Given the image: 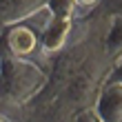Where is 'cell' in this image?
<instances>
[{"label":"cell","instance_id":"1","mask_svg":"<svg viewBox=\"0 0 122 122\" xmlns=\"http://www.w3.org/2000/svg\"><path fill=\"white\" fill-rule=\"evenodd\" d=\"M49 73L42 62L2 51V100L5 104H27L47 87Z\"/></svg>","mask_w":122,"mask_h":122},{"label":"cell","instance_id":"2","mask_svg":"<svg viewBox=\"0 0 122 122\" xmlns=\"http://www.w3.org/2000/svg\"><path fill=\"white\" fill-rule=\"evenodd\" d=\"M2 29V51L36 62H42V58H47L42 47V31L33 22H18Z\"/></svg>","mask_w":122,"mask_h":122},{"label":"cell","instance_id":"3","mask_svg":"<svg viewBox=\"0 0 122 122\" xmlns=\"http://www.w3.org/2000/svg\"><path fill=\"white\" fill-rule=\"evenodd\" d=\"M49 9V0H0V20L2 27L18 22H29Z\"/></svg>","mask_w":122,"mask_h":122},{"label":"cell","instance_id":"4","mask_svg":"<svg viewBox=\"0 0 122 122\" xmlns=\"http://www.w3.org/2000/svg\"><path fill=\"white\" fill-rule=\"evenodd\" d=\"M93 107L102 122H122V82L107 78Z\"/></svg>","mask_w":122,"mask_h":122},{"label":"cell","instance_id":"5","mask_svg":"<svg viewBox=\"0 0 122 122\" xmlns=\"http://www.w3.org/2000/svg\"><path fill=\"white\" fill-rule=\"evenodd\" d=\"M104 58L116 64L122 58V11L111 13L104 33Z\"/></svg>","mask_w":122,"mask_h":122},{"label":"cell","instance_id":"6","mask_svg":"<svg viewBox=\"0 0 122 122\" xmlns=\"http://www.w3.org/2000/svg\"><path fill=\"white\" fill-rule=\"evenodd\" d=\"M49 13H51V20H76V0H49Z\"/></svg>","mask_w":122,"mask_h":122},{"label":"cell","instance_id":"7","mask_svg":"<svg viewBox=\"0 0 122 122\" xmlns=\"http://www.w3.org/2000/svg\"><path fill=\"white\" fill-rule=\"evenodd\" d=\"M73 122H102V118L98 116L96 107H82V109L76 113Z\"/></svg>","mask_w":122,"mask_h":122},{"label":"cell","instance_id":"8","mask_svg":"<svg viewBox=\"0 0 122 122\" xmlns=\"http://www.w3.org/2000/svg\"><path fill=\"white\" fill-rule=\"evenodd\" d=\"M100 2H102V0H76L78 18H80V16H87V13H91V11H96L98 7H100Z\"/></svg>","mask_w":122,"mask_h":122},{"label":"cell","instance_id":"9","mask_svg":"<svg viewBox=\"0 0 122 122\" xmlns=\"http://www.w3.org/2000/svg\"><path fill=\"white\" fill-rule=\"evenodd\" d=\"M109 78H113V80H118V82H122V58L113 64V69H111V73H109Z\"/></svg>","mask_w":122,"mask_h":122},{"label":"cell","instance_id":"10","mask_svg":"<svg viewBox=\"0 0 122 122\" xmlns=\"http://www.w3.org/2000/svg\"><path fill=\"white\" fill-rule=\"evenodd\" d=\"M2 122H16V120H7V118H2Z\"/></svg>","mask_w":122,"mask_h":122}]
</instances>
